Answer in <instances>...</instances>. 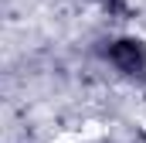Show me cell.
<instances>
[{"label":"cell","instance_id":"obj_1","mask_svg":"<svg viewBox=\"0 0 146 143\" xmlns=\"http://www.w3.org/2000/svg\"><path fill=\"white\" fill-rule=\"evenodd\" d=\"M109 65L129 82H146V41L139 37H115L106 51Z\"/></svg>","mask_w":146,"mask_h":143}]
</instances>
